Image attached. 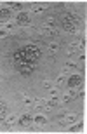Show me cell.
Listing matches in <instances>:
<instances>
[{
    "instance_id": "cell-3",
    "label": "cell",
    "mask_w": 87,
    "mask_h": 134,
    "mask_svg": "<svg viewBox=\"0 0 87 134\" xmlns=\"http://www.w3.org/2000/svg\"><path fill=\"white\" fill-rule=\"evenodd\" d=\"M40 31H42V35L47 37V38H56V37H58V30L52 28V26H47V25H42Z\"/></svg>"
},
{
    "instance_id": "cell-20",
    "label": "cell",
    "mask_w": 87,
    "mask_h": 134,
    "mask_svg": "<svg viewBox=\"0 0 87 134\" xmlns=\"http://www.w3.org/2000/svg\"><path fill=\"white\" fill-rule=\"evenodd\" d=\"M12 124H14V117H9L5 120V125H12Z\"/></svg>"
},
{
    "instance_id": "cell-16",
    "label": "cell",
    "mask_w": 87,
    "mask_h": 134,
    "mask_svg": "<svg viewBox=\"0 0 87 134\" xmlns=\"http://www.w3.org/2000/svg\"><path fill=\"white\" fill-rule=\"evenodd\" d=\"M84 127V122H77V125H73V127H70V131H80Z\"/></svg>"
},
{
    "instance_id": "cell-1",
    "label": "cell",
    "mask_w": 87,
    "mask_h": 134,
    "mask_svg": "<svg viewBox=\"0 0 87 134\" xmlns=\"http://www.w3.org/2000/svg\"><path fill=\"white\" fill-rule=\"evenodd\" d=\"M40 56H42V52H40L39 47H35V45H26V47L19 49V51L14 54L16 68H18V66H21V65H30V66H33L35 63L40 59Z\"/></svg>"
},
{
    "instance_id": "cell-10",
    "label": "cell",
    "mask_w": 87,
    "mask_h": 134,
    "mask_svg": "<svg viewBox=\"0 0 87 134\" xmlns=\"http://www.w3.org/2000/svg\"><path fill=\"white\" fill-rule=\"evenodd\" d=\"M75 98H77V94H75V91H72V89H70V92H68L66 96H63V101H64V103H70V101H73Z\"/></svg>"
},
{
    "instance_id": "cell-9",
    "label": "cell",
    "mask_w": 87,
    "mask_h": 134,
    "mask_svg": "<svg viewBox=\"0 0 87 134\" xmlns=\"http://www.w3.org/2000/svg\"><path fill=\"white\" fill-rule=\"evenodd\" d=\"M31 122H33V119L30 117V115H23L19 119V125H23V127H28V125H31Z\"/></svg>"
},
{
    "instance_id": "cell-18",
    "label": "cell",
    "mask_w": 87,
    "mask_h": 134,
    "mask_svg": "<svg viewBox=\"0 0 87 134\" xmlns=\"http://www.w3.org/2000/svg\"><path fill=\"white\" fill-rule=\"evenodd\" d=\"M64 68H66V70H75V68H77V65H75V63H66Z\"/></svg>"
},
{
    "instance_id": "cell-12",
    "label": "cell",
    "mask_w": 87,
    "mask_h": 134,
    "mask_svg": "<svg viewBox=\"0 0 87 134\" xmlns=\"http://www.w3.org/2000/svg\"><path fill=\"white\" fill-rule=\"evenodd\" d=\"M33 122H35L37 125H40V127H44V125H45V119H44L42 115H39V117H35V119H33Z\"/></svg>"
},
{
    "instance_id": "cell-5",
    "label": "cell",
    "mask_w": 87,
    "mask_h": 134,
    "mask_svg": "<svg viewBox=\"0 0 87 134\" xmlns=\"http://www.w3.org/2000/svg\"><path fill=\"white\" fill-rule=\"evenodd\" d=\"M80 84H82V77H80V75H72V77L68 79V85H70V89L78 87Z\"/></svg>"
},
{
    "instance_id": "cell-14",
    "label": "cell",
    "mask_w": 87,
    "mask_h": 134,
    "mask_svg": "<svg viewBox=\"0 0 87 134\" xmlns=\"http://www.w3.org/2000/svg\"><path fill=\"white\" fill-rule=\"evenodd\" d=\"M9 9H12V10H21V9H23V4H19V2H12V4H9Z\"/></svg>"
},
{
    "instance_id": "cell-23",
    "label": "cell",
    "mask_w": 87,
    "mask_h": 134,
    "mask_svg": "<svg viewBox=\"0 0 87 134\" xmlns=\"http://www.w3.org/2000/svg\"><path fill=\"white\" fill-rule=\"evenodd\" d=\"M5 35H7V31H5V30H0V38H4Z\"/></svg>"
},
{
    "instance_id": "cell-19",
    "label": "cell",
    "mask_w": 87,
    "mask_h": 134,
    "mask_svg": "<svg viewBox=\"0 0 87 134\" xmlns=\"http://www.w3.org/2000/svg\"><path fill=\"white\" fill-rule=\"evenodd\" d=\"M44 89L51 91V89H52V84H51V82H44Z\"/></svg>"
},
{
    "instance_id": "cell-4",
    "label": "cell",
    "mask_w": 87,
    "mask_h": 134,
    "mask_svg": "<svg viewBox=\"0 0 87 134\" xmlns=\"http://www.w3.org/2000/svg\"><path fill=\"white\" fill-rule=\"evenodd\" d=\"M30 23V18H28V14L26 12H19L18 14V18L14 19V25L16 26H26Z\"/></svg>"
},
{
    "instance_id": "cell-6",
    "label": "cell",
    "mask_w": 87,
    "mask_h": 134,
    "mask_svg": "<svg viewBox=\"0 0 87 134\" xmlns=\"http://www.w3.org/2000/svg\"><path fill=\"white\" fill-rule=\"evenodd\" d=\"M5 119H7V104L0 98V122H4Z\"/></svg>"
},
{
    "instance_id": "cell-22",
    "label": "cell",
    "mask_w": 87,
    "mask_h": 134,
    "mask_svg": "<svg viewBox=\"0 0 87 134\" xmlns=\"http://www.w3.org/2000/svg\"><path fill=\"white\" fill-rule=\"evenodd\" d=\"M51 96H52V98H58V91H56V89H51Z\"/></svg>"
},
{
    "instance_id": "cell-11",
    "label": "cell",
    "mask_w": 87,
    "mask_h": 134,
    "mask_svg": "<svg viewBox=\"0 0 87 134\" xmlns=\"http://www.w3.org/2000/svg\"><path fill=\"white\" fill-rule=\"evenodd\" d=\"M45 103H47V101L45 99H35V110H45Z\"/></svg>"
},
{
    "instance_id": "cell-13",
    "label": "cell",
    "mask_w": 87,
    "mask_h": 134,
    "mask_svg": "<svg viewBox=\"0 0 87 134\" xmlns=\"http://www.w3.org/2000/svg\"><path fill=\"white\" fill-rule=\"evenodd\" d=\"M58 51H59L58 44H54V42H52V44H49V54H51V56H52L54 52H58Z\"/></svg>"
},
{
    "instance_id": "cell-15",
    "label": "cell",
    "mask_w": 87,
    "mask_h": 134,
    "mask_svg": "<svg viewBox=\"0 0 87 134\" xmlns=\"http://www.w3.org/2000/svg\"><path fill=\"white\" fill-rule=\"evenodd\" d=\"M78 49H80V47H78V44H75V42L68 45V52H77Z\"/></svg>"
},
{
    "instance_id": "cell-21",
    "label": "cell",
    "mask_w": 87,
    "mask_h": 134,
    "mask_svg": "<svg viewBox=\"0 0 87 134\" xmlns=\"http://www.w3.org/2000/svg\"><path fill=\"white\" fill-rule=\"evenodd\" d=\"M63 82H64V75H61V77H59V79L56 80V85H61Z\"/></svg>"
},
{
    "instance_id": "cell-7",
    "label": "cell",
    "mask_w": 87,
    "mask_h": 134,
    "mask_svg": "<svg viewBox=\"0 0 87 134\" xmlns=\"http://www.w3.org/2000/svg\"><path fill=\"white\" fill-rule=\"evenodd\" d=\"M10 16H12L10 9H0V23H5V21H9V19H10Z\"/></svg>"
},
{
    "instance_id": "cell-2",
    "label": "cell",
    "mask_w": 87,
    "mask_h": 134,
    "mask_svg": "<svg viewBox=\"0 0 87 134\" xmlns=\"http://www.w3.org/2000/svg\"><path fill=\"white\" fill-rule=\"evenodd\" d=\"M78 25H80V19H78L75 14H72V12L63 18V28H64L66 31H70V33H75Z\"/></svg>"
},
{
    "instance_id": "cell-17",
    "label": "cell",
    "mask_w": 87,
    "mask_h": 134,
    "mask_svg": "<svg viewBox=\"0 0 87 134\" xmlns=\"http://www.w3.org/2000/svg\"><path fill=\"white\" fill-rule=\"evenodd\" d=\"M24 103H26V104H33L35 99H33V98H30V96H26V98H24Z\"/></svg>"
},
{
    "instance_id": "cell-8",
    "label": "cell",
    "mask_w": 87,
    "mask_h": 134,
    "mask_svg": "<svg viewBox=\"0 0 87 134\" xmlns=\"http://www.w3.org/2000/svg\"><path fill=\"white\" fill-rule=\"evenodd\" d=\"M78 120V115H64V119H63V124L64 125H70V124H75Z\"/></svg>"
}]
</instances>
